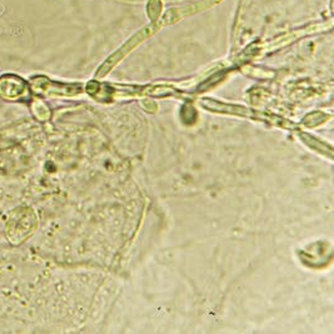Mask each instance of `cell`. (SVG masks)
Listing matches in <instances>:
<instances>
[{
    "label": "cell",
    "instance_id": "277c9868",
    "mask_svg": "<svg viewBox=\"0 0 334 334\" xmlns=\"http://www.w3.org/2000/svg\"><path fill=\"white\" fill-rule=\"evenodd\" d=\"M153 29H155V28H154V27H148V28H145V29H143L140 33H138V34H137L136 36H133V38H131L130 40H129L124 47L120 48L119 52L116 53V54H114L113 57H110V58L108 59V61H106V63H105V65H103L102 68L99 69V73H98V75L106 74V73L109 72V69H110V66L113 65V64H116L117 61L123 57V55L127 54L129 50H130L133 47H136L137 44L139 43V41L144 40V38H147V36L149 35L151 32H154Z\"/></svg>",
    "mask_w": 334,
    "mask_h": 334
},
{
    "label": "cell",
    "instance_id": "5b68a950",
    "mask_svg": "<svg viewBox=\"0 0 334 334\" xmlns=\"http://www.w3.org/2000/svg\"><path fill=\"white\" fill-rule=\"evenodd\" d=\"M32 109H33V113H34V116L38 118V119L44 120L46 118L49 117V116H47V114H44L43 110H47V106L44 105L43 103L34 102L32 104Z\"/></svg>",
    "mask_w": 334,
    "mask_h": 334
},
{
    "label": "cell",
    "instance_id": "3957f363",
    "mask_svg": "<svg viewBox=\"0 0 334 334\" xmlns=\"http://www.w3.org/2000/svg\"><path fill=\"white\" fill-rule=\"evenodd\" d=\"M30 215H32V212L29 209H27V212H24V209H18L14 213L8 226V238L12 242L14 240L18 243L24 242L25 238L30 234V232L24 229V227L30 229V223H32Z\"/></svg>",
    "mask_w": 334,
    "mask_h": 334
},
{
    "label": "cell",
    "instance_id": "6da1fadb",
    "mask_svg": "<svg viewBox=\"0 0 334 334\" xmlns=\"http://www.w3.org/2000/svg\"><path fill=\"white\" fill-rule=\"evenodd\" d=\"M30 86L23 78L15 74H4L0 77V98L9 102L27 100Z\"/></svg>",
    "mask_w": 334,
    "mask_h": 334
},
{
    "label": "cell",
    "instance_id": "7a4b0ae2",
    "mask_svg": "<svg viewBox=\"0 0 334 334\" xmlns=\"http://www.w3.org/2000/svg\"><path fill=\"white\" fill-rule=\"evenodd\" d=\"M29 86L38 95H73L79 93L80 86L78 84L55 83L46 77H34L29 81Z\"/></svg>",
    "mask_w": 334,
    "mask_h": 334
}]
</instances>
